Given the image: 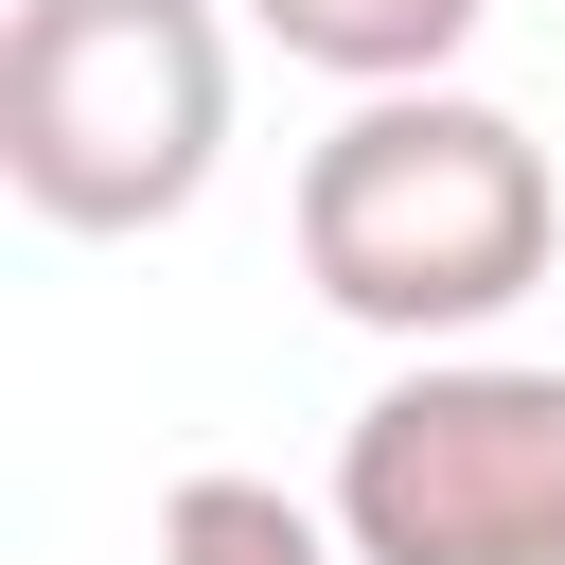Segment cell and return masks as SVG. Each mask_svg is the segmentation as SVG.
Masks as SVG:
<instances>
[{
	"mask_svg": "<svg viewBox=\"0 0 565 565\" xmlns=\"http://www.w3.org/2000/svg\"><path fill=\"white\" fill-rule=\"evenodd\" d=\"M159 565H353V530L300 512L282 477H177L159 494Z\"/></svg>",
	"mask_w": 565,
	"mask_h": 565,
	"instance_id": "obj_5",
	"label": "cell"
},
{
	"mask_svg": "<svg viewBox=\"0 0 565 565\" xmlns=\"http://www.w3.org/2000/svg\"><path fill=\"white\" fill-rule=\"evenodd\" d=\"M565 247V177L477 88H353L335 141H300V282L353 335H494Z\"/></svg>",
	"mask_w": 565,
	"mask_h": 565,
	"instance_id": "obj_1",
	"label": "cell"
},
{
	"mask_svg": "<svg viewBox=\"0 0 565 565\" xmlns=\"http://www.w3.org/2000/svg\"><path fill=\"white\" fill-rule=\"evenodd\" d=\"M477 18L494 0H247V35L300 53V71H335V88H441Z\"/></svg>",
	"mask_w": 565,
	"mask_h": 565,
	"instance_id": "obj_4",
	"label": "cell"
},
{
	"mask_svg": "<svg viewBox=\"0 0 565 565\" xmlns=\"http://www.w3.org/2000/svg\"><path fill=\"white\" fill-rule=\"evenodd\" d=\"M230 159V18L212 0H18L0 18V177L35 230H177Z\"/></svg>",
	"mask_w": 565,
	"mask_h": 565,
	"instance_id": "obj_2",
	"label": "cell"
},
{
	"mask_svg": "<svg viewBox=\"0 0 565 565\" xmlns=\"http://www.w3.org/2000/svg\"><path fill=\"white\" fill-rule=\"evenodd\" d=\"M353 565H565V371L424 353L335 424Z\"/></svg>",
	"mask_w": 565,
	"mask_h": 565,
	"instance_id": "obj_3",
	"label": "cell"
}]
</instances>
